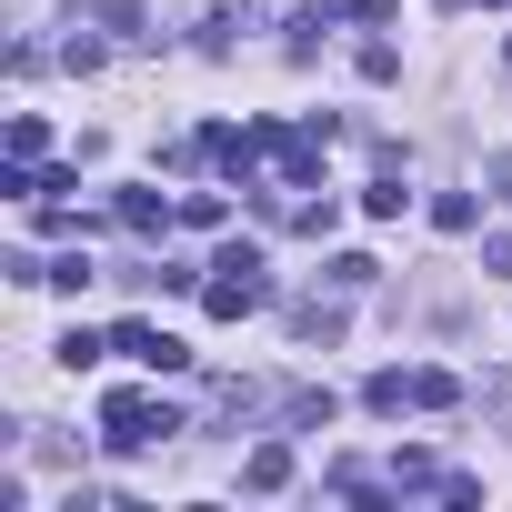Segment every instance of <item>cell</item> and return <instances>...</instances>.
<instances>
[{
    "label": "cell",
    "instance_id": "3",
    "mask_svg": "<svg viewBox=\"0 0 512 512\" xmlns=\"http://www.w3.org/2000/svg\"><path fill=\"white\" fill-rule=\"evenodd\" d=\"M111 352H121V362H141V372H181V362H191L161 322H121V332H111Z\"/></svg>",
    "mask_w": 512,
    "mask_h": 512
},
{
    "label": "cell",
    "instance_id": "2",
    "mask_svg": "<svg viewBox=\"0 0 512 512\" xmlns=\"http://www.w3.org/2000/svg\"><path fill=\"white\" fill-rule=\"evenodd\" d=\"M171 432H181V412L151 402V392H111V402H101V442H111V452H151V442H171Z\"/></svg>",
    "mask_w": 512,
    "mask_h": 512
},
{
    "label": "cell",
    "instance_id": "1",
    "mask_svg": "<svg viewBox=\"0 0 512 512\" xmlns=\"http://www.w3.org/2000/svg\"><path fill=\"white\" fill-rule=\"evenodd\" d=\"M201 302H211L221 322H241V312H262V302H272V282H262V251H251V241H231L221 262H211V282H201Z\"/></svg>",
    "mask_w": 512,
    "mask_h": 512
},
{
    "label": "cell",
    "instance_id": "4",
    "mask_svg": "<svg viewBox=\"0 0 512 512\" xmlns=\"http://www.w3.org/2000/svg\"><path fill=\"white\" fill-rule=\"evenodd\" d=\"M241 482H251V492H282V482H292V452H282V442H262V452L241 462Z\"/></svg>",
    "mask_w": 512,
    "mask_h": 512
},
{
    "label": "cell",
    "instance_id": "5",
    "mask_svg": "<svg viewBox=\"0 0 512 512\" xmlns=\"http://www.w3.org/2000/svg\"><path fill=\"white\" fill-rule=\"evenodd\" d=\"M121 221H131V231H161L171 211H161V191H121Z\"/></svg>",
    "mask_w": 512,
    "mask_h": 512
},
{
    "label": "cell",
    "instance_id": "6",
    "mask_svg": "<svg viewBox=\"0 0 512 512\" xmlns=\"http://www.w3.org/2000/svg\"><path fill=\"white\" fill-rule=\"evenodd\" d=\"M11 151H21V161H41V151H51V131H41V111H21V121H11Z\"/></svg>",
    "mask_w": 512,
    "mask_h": 512
}]
</instances>
